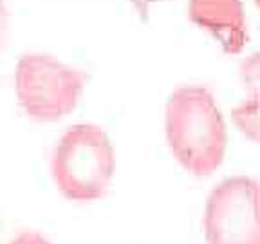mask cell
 Segmentation results:
<instances>
[{"label": "cell", "mask_w": 260, "mask_h": 244, "mask_svg": "<svg viewBox=\"0 0 260 244\" xmlns=\"http://www.w3.org/2000/svg\"><path fill=\"white\" fill-rule=\"evenodd\" d=\"M165 132L172 156L190 174L211 175L222 165L228 146L226 121L206 87L183 85L170 94Z\"/></svg>", "instance_id": "cell-1"}, {"label": "cell", "mask_w": 260, "mask_h": 244, "mask_svg": "<svg viewBox=\"0 0 260 244\" xmlns=\"http://www.w3.org/2000/svg\"><path fill=\"white\" fill-rule=\"evenodd\" d=\"M116 170L109 134L92 123L67 129L51 156V175L63 197L90 203L107 194Z\"/></svg>", "instance_id": "cell-2"}, {"label": "cell", "mask_w": 260, "mask_h": 244, "mask_svg": "<svg viewBox=\"0 0 260 244\" xmlns=\"http://www.w3.org/2000/svg\"><path fill=\"white\" fill-rule=\"evenodd\" d=\"M87 74L51 54H24L15 69L16 100L29 118L58 121L76 109Z\"/></svg>", "instance_id": "cell-3"}, {"label": "cell", "mask_w": 260, "mask_h": 244, "mask_svg": "<svg viewBox=\"0 0 260 244\" xmlns=\"http://www.w3.org/2000/svg\"><path fill=\"white\" fill-rule=\"evenodd\" d=\"M203 226L206 244H260V181L222 179L208 195Z\"/></svg>", "instance_id": "cell-4"}, {"label": "cell", "mask_w": 260, "mask_h": 244, "mask_svg": "<svg viewBox=\"0 0 260 244\" xmlns=\"http://www.w3.org/2000/svg\"><path fill=\"white\" fill-rule=\"evenodd\" d=\"M188 16L210 33L226 54H239L248 42L242 0H188Z\"/></svg>", "instance_id": "cell-5"}, {"label": "cell", "mask_w": 260, "mask_h": 244, "mask_svg": "<svg viewBox=\"0 0 260 244\" xmlns=\"http://www.w3.org/2000/svg\"><path fill=\"white\" fill-rule=\"evenodd\" d=\"M239 78L246 98L232 109V121L244 138L260 143V51L240 60Z\"/></svg>", "instance_id": "cell-6"}, {"label": "cell", "mask_w": 260, "mask_h": 244, "mask_svg": "<svg viewBox=\"0 0 260 244\" xmlns=\"http://www.w3.org/2000/svg\"><path fill=\"white\" fill-rule=\"evenodd\" d=\"M8 31H9V11L4 0H0V49L4 47L8 42Z\"/></svg>", "instance_id": "cell-7"}, {"label": "cell", "mask_w": 260, "mask_h": 244, "mask_svg": "<svg viewBox=\"0 0 260 244\" xmlns=\"http://www.w3.org/2000/svg\"><path fill=\"white\" fill-rule=\"evenodd\" d=\"M11 244H51L42 233L38 232H22L11 240Z\"/></svg>", "instance_id": "cell-8"}, {"label": "cell", "mask_w": 260, "mask_h": 244, "mask_svg": "<svg viewBox=\"0 0 260 244\" xmlns=\"http://www.w3.org/2000/svg\"><path fill=\"white\" fill-rule=\"evenodd\" d=\"M130 4L138 9V13L141 15V18H146V13H148V8L155 2H161V0H128Z\"/></svg>", "instance_id": "cell-9"}, {"label": "cell", "mask_w": 260, "mask_h": 244, "mask_svg": "<svg viewBox=\"0 0 260 244\" xmlns=\"http://www.w3.org/2000/svg\"><path fill=\"white\" fill-rule=\"evenodd\" d=\"M253 2H255V6H256V8H260V0H253Z\"/></svg>", "instance_id": "cell-10"}]
</instances>
